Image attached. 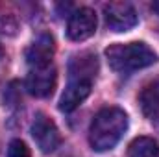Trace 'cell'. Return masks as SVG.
I'll list each match as a JSON object with an SVG mask.
<instances>
[{"mask_svg":"<svg viewBox=\"0 0 159 157\" xmlns=\"http://www.w3.org/2000/svg\"><path fill=\"white\" fill-rule=\"evenodd\" d=\"M128 129V115L119 107H104L91 122L89 142L96 152H107L115 148Z\"/></svg>","mask_w":159,"mask_h":157,"instance_id":"6da1fadb","label":"cell"},{"mask_svg":"<svg viewBox=\"0 0 159 157\" xmlns=\"http://www.w3.org/2000/svg\"><path fill=\"white\" fill-rule=\"evenodd\" d=\"M106 57H107L109 67L120 74H128V72H133L139 69H146L157 61L156 52L150 46H146L144 43L111 44L106 50Z\"/></svg>","mask_w":159,"mask_h":157,"instance_id":"7a4b0ae2","label":"cell"},{"mask_svg":"<svg viewBox=\"0 0 159 157\" xmlns=\"http://www.w3.org/2000/svg\"><path fill=\"white\" fill-rule=\"evenodd\" d=\"M106 26L113 32H128L137 24V11L128 2H109L104 7Z\"/></svg>","mask_w":159,"mask_h":157,"instance_id":"3957f363","label":"cell"},{"mask_svg":"<svg viewBox=\"0 0 159 157\" xmlns=\"http://www.w3.org/2000/svg\"><path fill=\"white\" fill-rule=\"evenodd\" d=\"M32 137L35 144L41 148V152L44 154L54 152L61 144V135H59L57 126L54 124V120H50L46 115H41V113L32 124Z\"/></svg>","mask_w":159,"mask_h":157,"instance_id":"277c9868","label":"cell"},{"mask_svg":"<svg viewBox=\"0 0 159 157\" xmlns=\"http://www.w3.org/2000/svg\"><path fill=\"white\" fill-rule=\"evenodd\" d=\"M96 32V15L89 7L76 9L67 24V35L72 41H85Z\"/></svg>","mask_w":159,"mask_h":157,"instance_id":"5b68a950","label":"cell"},{"mask_svg":"<svg viewBox=\"0 0 159 157\" xmlns=\"http://www.w3.org/2000/svg\"><path fill=\"white\" fill-rule=\"evenodd\" d=\"M57 83V72L52 67L46 69H32V72L26 76V91L35 98H46L54 92Z\"/></svg>","mask_w":159,"mask_h":157,"instance_id":"8992f818","label":"cell"},{"mask_svg":"<svg viewBox=\"0 0 159 157\" xmlns=\"http://www.w3.org/2000/svg\"><path fill=\"white\" fill-rule=\"evenodd\" d=\"M54 52H56L54 37L48 34H41L26 50V61L32 69H46L52 63Z\"/></svg>","mask_w":159,"mask_h":157,"instance_id":"52a82bcc","label":"cell"},{"mask_svg":"<svg viewBox=\"0 0 159 157\" xmlns=\"http://www.w3.org/2000/svg\"><path fill=\"white\" fill-rule=\"evenodd\" d=\"M91 87H93V81L91 79H81V78H70L67 89L63 91L61 94V100H59V109L65 111V113H70L78 107L80 104L91 94Z\"/></svg>","mask_w":159,"mask_h":157,"instance_id":"ba28073f","label":"cell"},{"mask_svg":"<svg viewBox=\"0 0 159 157\" xmlns=\"http://www.w3.org/2000/svg\"><path fill=\"white\" fill-rule=\"evenodd\" d=\"M98 70V61H96V56L93 54H81L76 56L72 61H70V78H81V79H91L94 78Z\"/></svg>","mask_w":159,"mask_h":157,"instance_id":"9c48e42d","label":"cell"},{"mask_svg":"<svg viewBox=\"0 0 159 157\" xmlns=\"http://www.w3.org/2000/svg\"><path fill=\"white\" fill-rule=\"evenodd\" d=\"M141 107L148 118H159V81L144 87V91L141 92Z\"/></svg>","mask_w":159,"mask_h":157,"instance_id":"30bf717a","label":"cell"},{"mask_svg":"<svg viewBox=\"0 0 159 157\" xmlns=\"http://www.w3.org/2000/svg\"><path fill=\"white\" fill-rule=\"evenodd\" d=\"M128 157H159V144L152 137H137L128 150Z\"/></svg>","mask_w":159,"mask_h":157,"instance_id":"8fae6325","label":"cell"},{"mask_svg":"<svg viewBox=\"0 0 159 157\" xmlns=\"http://www.w3.org/2000/svg\"><path fill=\"white\" fill-rule=\"evenodd\" d=\"M7 157H32V152L26 146V142H22L20 139H15L7 146Z\"/></svg>","mask_w":159,"mask_h":157,"instance_id":"7c38bea8","label":"cell"},{"mask_svg":"<svg viewBox=\"0 0 159 157\" xmlns=\"http://www.w3.org/2000/svg\"><path fill=\"white\" fill-rule=\"evenodd\" d=\"M152 7H154V11H157V13H159V2H154V4H152Z\"/></svg>","mask_w":159,"mask_h":157,"instance_id":"4fadbf2b","label":"cell"},{"mask_svg":"<svg viewBox=\"0 0 159 157\" xmlns=\"http://www.w3.org/2000/svg\"><path fill=\"white\" fill-rule=\"evenodd\" d=\"M0 56H2V50H0Z\"/></svg>","mask_w":159,"mask_h":157,"instance_id":"5bb4252c","label":"cell"}]
</instances>
